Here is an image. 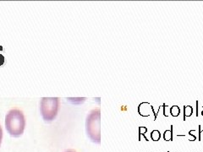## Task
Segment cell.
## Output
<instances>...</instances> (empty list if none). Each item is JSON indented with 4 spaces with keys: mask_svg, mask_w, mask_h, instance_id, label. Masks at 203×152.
<instances>
[{
    "mask_svg": "<svg viewBox=\"0 0 203 152\" xmlns=\"http://www.w3.org/2000/svg\"><path fill=\"white\" fill-rule=\"evenodd\" d=\"M153 109V106L149 102L144 101L138 106V113L142 117H149L151 115V111Z\"/></svg>",
    "mask_w": 203,
    "mask_h": 152,
    "instance_id": "obj_4",
    "label": "cell"
},
{
    "mask_svg": "<svg viewBox=\"0 0 203 152\" xmlns=\"http://www.w3.org/2000/svg\"><path fill=\"white\" fill-rule=\"evenodd\" d=\"M147 132V128L146 127H140L139 128V141H141V136L143 137L145 140H146V141H149L148 140V139L146 137V133Z\"/></svg>",
    "mask_w": 203,
    "mask_h": 152,
    "instance_id": "obj_9",
    "label": "cell"
},
{
    "mask_svg": "<svg viewBox=\"0 0 203 152\" xmlns=\"http://www.w3.org/2000/svg\"><path fill=\"white\" fill-rule=\"evenodd\" d=\"M197 105H198V101H196V117L198 116V107H197Z\"/></svg>",
    "mask_w": 203,
    "mask_h": 152,
    "instance_id": "obj_14",
    "label": "cell"
},
{
    "mask_svg": "<svg viewBox=\"0 0 203 152\" xmlns=\"http://www.w3.org/2000/svg\"><path fill=\"white\" fill-rule=\"evenodd\" d=\"M189 135H190V136L193 137V141H195L196 140V135H195V134H192V130H190V131H189Z\"/></svg>",
    "mask_w": 203,
    "mask_h": 152,
    "instance_id": "obj_13",
    "label": "cell"
},
{
    "mask_svg": "<svg viewBox=\"0 0 203 152\" xmlns=\"http://www.w3.org/2000/svg\"><path fill=\"white\" fill-rule=\"evenodd\" d=\"M173 126L171 125V129H168V130H165L164 133H163V139L165 141H173Z\"/></svg>",
    "mask_w": 203,
    "mask_h": 152,
    "instance_id": "obj_6",
    "label": "cell"
},
{
    "mask_svg": "<svg viewBox=\"0 0 203 152\" xmlns=\"http://www.w3.org/2000/svg\"><path fill=\"white\" fill-rule=\"evenodd\" d=\"M201 114H202V116L203 117V109H202V112H201Z\"/></svg>",
    "mask_w": 203,
    "mask_h": 152,
    "instance_id": "obj_16",
    "label": "cell"
},
{
    "mask_svg": "<svg viewBox=\"0 0 203 152\" xmlns=\"http://www.w3.org/2000/svg\"><path fill=\"white\" fill-rule=\"evenodd\" d=\"M64 152H76V151H72V150H69V151H64Z\"/></svg>",
    "mask_w": 203,
    "mask_h": 152,
    "instance_id": "obj_15",
    "label": "cell"
},
{
    "mask_svg": "<svg viewBox=\"0 0 203 152\" xmlns=\"http://www.w3.org/2000/svg\"><path fill=\"white\" fill-rule=\"evenodd\" d=\"M2 139H3V129L0 124V146H1V143H2Z\"/></svg>",
    "mask_w": 203,
    "mask_h": 152,
    "instance_id": "obj_12",
    "label": "cell"
},
{
    "mask_svg": "<svg viewBox=\"0 0 203 152\" xmlns=\"http://www.w3.org/2000/svg\"><path fill=\"white\" fill-rule=\"evenodd\" d=\"M162 112H163L164 117H168L170 115V107L168 106H167L165 103L162 104Z\"/></svg>",
    "mask_w": 203,
    "mask_h": 152,
    "instance_id": "obj_10",
    "label": "cell"
},
{
    "mask_svg": "<svg viewBox=\"0 0 203 152\" xmlns=\"http://www.w3.org/2000/svg\"><path fill=\"white\" fill-rule=\"evenodd\" d=\"M59 99L58 97H42L40 104V111L43 119L46 122L52 121L58 114Z\"/></svg>",
    "mask_w": 203,
    "mask_h": 152,
    "instance_id": "obj_3",
    "label": "cell"
},
{
    "mask_svg": "<svg viewBox=\"0 0 203 152\" xmlns=\"http://www.w3.org/2000/svg\"><path fill=\"white\" fill-rule=\"evenodd\" d=\"M202 126L199 125L198 126V141H202L203 140V130H202Z\"/></svg>",
    "mask_w": 203,
    "mask_h": 152,
    "instance_id": "obj_11",
    "label": "cell"
},
{
    "mask_svg": "<svg viewBox=\"0 0 203 152\" xmlns=\"http://www.w3.org/2000/svg\"><path fill=\"white\" fill-rule=\"evenodd\" d=\"M161 133L159 130L157 129H155V130H152L151 132V139L153 140V141H158L160 139H161Z\"/></svg>",
    "mask_w": 203,
    "mask_h": 152,
    "instance_id": "obj_8",
    "label": "cell"
},
{
    "mask_svg": "<svg viewBox=\"0 0 203 152\" xmlns=\"http://www.w3.org/2000/svg\"><path fill=\"white\" fill-rule=\"evenodd\" d=\"M26 127V119L23 112L19 109H11L5 116V128L13 137L22 135Z\"/></svg>",
    "mask_w": 203,
    "mask_h": 152,
    "instance_id": "obj_1",
    "label": "cell"
},
{
    "mask_svg": "<svg viewBox=\"0 0 203 152\" xmlns=\"http://www.w3.org/2000/svg\"><path fill=\"white\" fill-rule=\"evenodd\" d=\"M193 114V107L191 106H184V114L183 121L186 120V117H190Z\"/></svg>",
    "mask_w": 203,
    "mask_h": 152,
    "instance_id": "obj_5",
    "label": "cell"
},
{
    "mask_svg": "<svg viewBox=\"0 0 203 152\" xmlns=\"http://www.w3.org/2000/svg\"><path fill=\"white\" fill-rule=\"evenodd\" d=\"M101 110L96 108L90 112L86 120V130L87 136L93 143H101Z\"/></svg>",
    "mask_w": 203,
    "mask_h": 152,
    "instance_id": "obj_2",
    "label": "cell"
},
{
    "mask_svg": "<svg viewBox=\"0 0 203 152\" xmlns=\"http://www.w3.org/2000/svg\"><path fill=\"white\" fill-rule=\"evenodd\" d=\"M179 114H180V108L179 106L173 105L170 106V115L173 117H176Z\"/></svg>",
    "mask_w": 203,
    "mask_h": 152,
    "instance_id": "obj_7",
    "label": "cell"
}]
</instances>
